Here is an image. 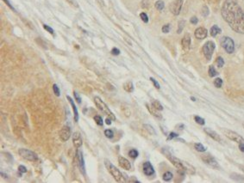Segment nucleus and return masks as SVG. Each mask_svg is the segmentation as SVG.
Here are the masks:
<instances>
[{
	"mask_svg": "<svg viewBox=\"0 0 244 183\" xmlns=\"http://www.w3.org/2000/svg\"><path fill=\"white\" fill-rule=\"evenodd\" d=\"M18 171L21 172V173H26L27 172V169L24 165H20V166L18 167Z\"/></svg>",
	"mask_w": 244,
	"mask_h": 183,
	"instance_id": "47",
	"label": "nucleus"
},
{
	"mask_svg": "<svg viewBox=\"0 0 244 183\" xmlns=\"http://www.w3.org/2000/svg\"><path fill=\"white\" fill-rule=\"evenodd\" d=\"M105 123L107 124V125H110V124H111V120L107 118V119L105 120Z\"/></svg>",
	"mask_w": 244,
	"mask_h": 183,
	"instance_id": "52",
	"label": "nucleus"
},
{
	"mask_svg": "<svg viewBox=\"0 0 244 183\" xmlns=\"http://www.w3.org/2000/svg\"><path fill=\"white\" fill-rule=\"evenodd\" d=\"M3 2H4V3H6V4H7V5H8V6L10 7V9H11V10H15V9H14L13 7H12V5H11V4H10V2H9V1H8V0H3Z\"/></svg>",
	"mask_w": 244,
	"mask_h": 183,
	"instance_id": "50",
	"label": "nucleus"
},
{
	"mask_svg": "<svg viewBox=\"0 0 244 183\" xmlns=\"http://www.w3.org/2000/svg\"><path fill=\"white\" fill-rule=\"evenodd\" d=\"M162 32L164 34H167L169 33V31H170V24H166V25H164L162 27Z\"/></svg>",
	"mask_w": 244,
	"mask_h": 183,
	"instance_id": "41",
	"label": "nucleus"
},
{
	"mask_svg": "<svg viewBox=\"0 0 244 183\" xmlns=\"http://www.w3.org/2000/svg\"><path fill=\"white\" fill-rule=\"evenodd\" d=\"M53 90H54V95L56 96V97H60V91L59 90V88L57 86L56 84H54L53 85Z\"/></svg>",
	"mask_w": 244,
	"mask_h": 183,
	"instance_id": "40",
	"label": "nucleus"
},
{
	"mask_svg": "<svg viewBox=\"0 0 244 183\" xmlns=\"http://www.w3.org/2000/svg\"><path fill=\"white\" fill-rule=\"evenodd\" d=\"M77 160H78V166L80 170L81 173L85 175L86 174V168H85V161H84L83 155L81 151H78L77 154Z\"/></svg>",
	"mask_w": 244,
	"mask_h": 183,
	"instance_id": "16",
	"label": "nucleus"
},
{
	"mask_svg": "<svg viewBox=\"0 0 244 183\" xmlns=\"http://www.w3.org/2000/svg\"><path fill=\"white\" fill-rule=\"evenodd\" d=\"M140 17H141V19L143 21L145 24H147V23H148V17H147V15L146 13H144V12H142V13H141L140 14Z\"/></svg>",
	"mask_w": 244,
	"mask_h": 183,
	"instance_id": "39",
	"label": "nucleus"
},
{
	"mask_svg": "<svg viewBox=\"0 0 244 183\" xmlns=\"http://www.w3.org/2000/svg\"><path fill=\"white\" fill-rule=\"evenodd\" d=\"M200 157L201 159L203 160L209 167H211L212 169H218L219 168L218 163L216 161L214 157L211 156V154H203V155H201Z\"/></svg>",
	"mask_w": 244,
	"mask_h": 183,
	"instance_id": "9",
	"label": "nucleus"
},
{
	"mask_svg": "<svg viewBox=\"0 0 244 183\" xmlns=\"http://www.w3.org/2000/svg\"><path fill=\"white\" fill-rule=\"evenodd\" d=\"M73 143H74V147L77 148V149L82 146L83 141H82V138H81L80 133H78V132H75V133L73 134Z\"/></svg>",
	"mask_w": 244,
	"mask_h": 183,
	"instance_id": "14",
	"label": "nucleus"
},
{
	"mask_svg": "<svg viewBox=\"0 0 244 183\" xmlns=\"http://www.w3.org/2000/svg\"><path fill=\"white\" fill-rule=\"evenodd\" d=\"M201 14H202L203 17H207L208 15H209V9H208L207 6H204L202 8Z\"/></svg>",
	"mask_w": 244,
	"mask_h": 183,
	"instance_id": "38",
	"label": "nucleus"
},
{
	"mask_svg": "<svg viewBox=\"0 0 244 183\" xmlns=\"http://www.w3.org/2000/svg\"><path fill=\"white\" fill-rule=\"evenodd\" d=\"M182 5H183V0H174V2H172L170 3L169 10L174 16H178L179 14L180 13Z\"/></svg>",
	"mask_w": 244,
	"mask_h": 183,
	"instance_id": "10",
	"label": "nucleus"
},
{
	"mask_svg": "<svg viewBox=\"0 0 244 183\" xmlns=\"http://www.w3.org/2000/svg\"><path fill=\"white\" fill-rule=\"evenodd\" d=\"M191 100H192V101H193V102H195V101H196V99H195V98H194L193 97H191Z\"/></svg>",
	"mask_w": 244,
	"mask_h": 183,
	"instance_id": "55",
	"label": "nucleus"
},
{
	"mask_svg": "<svg viewBox=\"0 0 244 183\" xmlns=\"http://www.w3.org/2000/svg\"><path fill=\"white\" fill-rule=\"evenodd\" d=\"M217 66L220 67V68H222V67L224 66V60L222 57H218V58L217 59Z\"/></svg>",
	"mask_w": 244,
	"mask_h": 183,
	"instance_id": "36",
	"label": "nucleus"
},
{
	"mask_svg": "<svg viewBox=\"0 0 244 183\" xmlns=\"http://www.w3.org/2000/svg\"><path fill=\"white\" fill-rule=\"evenodd\" d=\"M67 1H68V2H69V3H70L71 4L73 5V6L76 7V8H78V7H79V4H78V3H76L74 0H67Z\"/></svg>",
	"mask_w": 244,
	"mask_h": 183,
	"instance_id": "49",
	"label": "nucleus"
},
{
	"mask_svg": "<svg viewBox=\"0 0 244 183\" xmlns=\"http://www.w3.org/2000/svg\"><path fill=\"white\" fill-rule=\"evenodd\" d=\"M195 37L198 39V40H204V38L207 37L208 31L206 29H204L203 27H200V28H197V29L195 30Z\"/></svg>",
	"mask_w": 244,
	"mask_h": 183,
	"instance_id": "13",
	"label": "nucleus"
},
{
	"mask_svg": "<svg viewBox=\"0 0 244 183\" xmlns=\"http://www.w3.org/2000/svg\"><path fill=\"white\" fill-rule=\"evenodd\" d=\"M190 22H191V24H192L195 25V24H197V23H198V19H197L196 17H192L190 19Z\"/></svg>",
	"mask_w": 244,
	"mask_h": 183,
	"instance_id": "48",
	"label": "nucleus"
},
{
	"mask_svg": "<svg viewBox=\"0 0 244 183\" xmlns=\"http://www.w3.org/2000/svg\"><path fill=\"white\" fill-rule=\"evenodd\" d=\"M18 154L24 159L27 160V161H30V162H35V161H36L38 159L36 154L33 152L32 150H27V149H20V150H18Z\"/></svg>",
	"mask_w": 244,
	"mask_h": 183,
	"instance_id": "8",
	"label": "nucleus"
},
{
	"mask_svg": "<svg viewBox=\"0 0 244 183\" xmlns=\"http://www.w3.org/2000/svg\"><path fill=\"white\" fill-rule=\"evenodd\" d=\"M173 177H174L173 173H171V172H169V171H167V172H166V173L164 174L162 178H163V180H165V181H169V180H171L172 179H173Z\"/></svg>",
	"mask_w": 244,
	"mask_h": 183,
	"instance_id": "28",
	"label": "nucleus"
},
{
	"mask_svg": "<svg viewBox=\"0 0 244 183\" xmlns=\"http://www.w3.org/2000/svg\"><path fill=\"white\" fill-rule=\"evenodd\" d=\"M194 120H195V121L197 122V124H199V125H201V126H203V125H204V123H205V121H204V120L203 119V118H201V117L199 116H194Z\"/></svg>",
	"mask_w": 244,
	"mask_h": 183,
	"instance_id": "35",
	"label": "nucleus"
},
{
	"mask_svg": "<svg viewBox=\"0 0 244 183\" xmlns=\"http://www.w3.org/2000/svg\"><path fill=\"white\" fill-rule=\"evenodd\" d=\"M231 178L234 179L235 180H236V181H239V182H244V176L237 175V174H232Z\"/></svg>",
	"mask_w": 244,
	"mask_h": 183,
	"instance_id": "25",
	"label": "nucleus"
},
{
	"mask_svg": "<svg viewBox=\"0 0 244 183\" xmlns=\"http://www.w3.org/2000/svg\"><path fill=\"white\" fill-rule=\"evenodd\" d=\"M185 24H186V21L184 20H181L180 23H179V29L177 30V33L178 34H180L182 32V30L184 29Z\"/></svg>",
	"mask_w": 244,
	"mask_h": 183,
	"instance_id": "34",
	"label": "nucleus"
},
{
	"mask_svg": "<svg viewBox=\"0 0 244 183\" xmlns=\"http://www.w3.org/2000/svg\"><path fill=\"white\" fill-rule=\"evenodd\" d=\"M111 54H113L115 56H117V55H119L120 54V50L117 48V47H114L112 48V50H111Z\"/></svg>",
	"mask_w": 244,
	"mask_h": 183,
	"instance_id": "44",
	"label": "nucleus"
},
{
	"mask_svg": "<svg viewBox=\"0 0 244 183\" xmlns=\"http://www.w3.org/2000/svg\"><path fill=\"white\" fill-rule=\"evenodd\" d=\"M222 132L224 133V135L226 138H228L229 139L232 140V141H234L236 143L238 144H244V139L240 135V134H238L237 133H236L234 131H231L230 129H222Z\"/></svg>",
	"mask_w": 244,
	"mask_h": 183,
	"instance_id": "5",
	"label": "nucleus"
},
{
	"mask_svg": "<svg viewBox=\"0 0 244 183\" xmlns=\"http://www.w3.org/2000/svg\"><path fill=\"white\" fill-rule=\"evenodd\" d=\"M221 13L224 21L235 32L244 34V10L237 0H225Z\"/></svg>",
	"mask_w": 244,
	"mask_h": 183,
	"instance_id": "1",
	"label": "nucleus"
},
{
	"mask_svg": "<svg viewBox=\"0 0 244 183\" xmlns=\"http://www.w3.org/2000/svg\"><path fill=\"white\" fill-rule=\"evenodd\" d=\"M220 43L222 47L229 54H231L235 52V42L230 37L224 36L221 38Z\"/></svg>",
	"mask_w": 244,
	"mask_h": 183,
	"instance_id": "4",
	"label": "nucleus"
},
{
	"mask_svg": "<svg viewBox=\"0 0 244 183\" xmlns=\"http://www.w3.org/2000/svg\"><path fill=\"white\" fill-rule=\"evenodd\" d=\"M178 136H179V135H178L177 133H170V134H169V135H168V137H167V140L174 139H175V138H177Z\"/></svg>",
	"mask_w": 244,
	"mask_h": 183,
	"instance_id": "43",
	"label": "nucleus"
},
{
	"mask_svg": "<svg viewBox=\"0 0 244 183\" xmlns=\"http://www.w3.org/2000/svg\"><path fill=\"white\" fill-rule=\"evenodd\" d=\"M221 33H222V30L217 25H213L211 27V30H210V34L212 37H216L217 34H219Z\"/></svg>",
	"mask_w": 244,
	"mask_h": 183,
	"instance_id": "22",
	"label": "nucleus"
},
{
	"mask_svg": "<svg viewBox=\"0 0 244 183\" xmlns=\"http://www.w3.org/2000/svg\"><path fill=\"white\" fill-rule=\"evenodd\" d=\"M71 136V128L67 126H64L61 130L60 131V139L63 141H67L70 139Z\"/></svg>",
	"mask_w": 244,
	"mask_h": 183,
	"instance_id": "11",
	"label": "nucleus"
},
{
	"mask_svg": "<svg viewBox=\"0 0 244 183\" xmlns=\"http://www.w3.org/2000/svg\"><path fill=\"white\" fill-rule=\"evenodd\" d=\"M204 133H206L209 137H211L212 139H214L215 141H217L218 143H223V139H221V137L215 131L211 130V128H208V127L204 128Z\"/></svg>",
	"mask_w": 244,
	"mask_h": 183,
	"instance_id": "12",
	"label": "nucleus"
},
{
	"mask_svg": "<svg viewBox=\"0 0 244 183\" xmlns=\"http://www.w3.org/2000/svg\"><path fill=\"white\" fill-rule=\"evenodd\" d=\"M146 106H147V109H148V111L150 112L151 114H153V115H154V117H156V118H158V119H161V118H162V116H161V113L158 112L159 110L156 109V108H155V107H153V106H152V107L149 106L148 104H147Z\"/></svg>",
	"mask_w": 244,
	"mask_h": 183,
	"instance_id": "20",
	"label": "nucleus"
},
{
	"mask_svg": "<svg viewBox=\"0 0 244 183\" xmlns=\"http://www.w3.org/2000/svg\"><path fill=\"white\" fill-rule=\"evenodd\" d=\"M214 85L216 88H221L222 85H223V80L219 78V77L216 78V79L214 80Z\"/></svg>",
	"mask_w": 244,
	"mask_h": 183,
	"instance_id": "32",
	"label": "nucleus"
},
{
	"mask_svg": "<svg viewBox=\"0 0 244 183\" xmlns=\"http://www.w3.org/2000/svg\"><path fill=\"white\" fill-rule=\"evenodd\" d=\"M138 151L136 150H135V149H132L129 151V157H130L131 158H136L138 157Z\"/></svg>",
	"mask_w": 244,
	"mask_h": 183,
	"instance_id": "31",
	"label": "nucleus"
},
{
	"mask_svg": "<svg viewBox=\"0 0 244 183\" xmlns=\"http://www.w3.org/2000/svg\"><path fill=\"white\" fill-rule=\"evenodd\" d=\"M94 120H95V122H96V123H97L98 126H103V125H104V121H103V119H102L100 116H98V115L94 116Z\"/></svg>",
	"mask_w": 244,
	"mask_h": 183,
	"instance_id": "33",
	"label": "nucleus"
},
{
	"mask_svg": "<svg viewBox=\"0 0 244 183\" xmlns=\"http://www.w3.org/2000/svg\"><path fill=\"white\" fill-rule=\"evenodd\" d=\"M1 175H3V178H7L6 175H4V174H3V173H1Z\"/></svg>",
	"mask_w": 244,
	"mask_h": 183,
	"instance_id": "54",
	"label": "nucleus"
},
{
	"mask_svg": "<svg viewBox=\"0 0 244 183\" xmlns=\"http://www.w3.org/2000/svg\"><path fill=\"white\" fill-rule=\"evenodd\" d=\"M118 163L124 170H131V163H130V161L126 159L125 157H118Z\"/></svg>",
	"mask_w": 244,
	"mask_h": 183,
	"instance_id": "17",
	"label": "nucleus"
},
{
	"mask_svg": "<svg viewBox=\"0 0 244 183\" xmlns=\"http://www.w3.org/2000/svg\"><path fill=\"white\" fill-rule=\"evenodd\" d=\"M152 106L155 107L156 109L159 110V111H161V110H163V106L160 103V102H158V101H153V102H152Z\"/></svg>",
	"mask_w": 244,
	"mask_h": 183,
	"instance_id": "30",
	"label": "nucleus"
},
{
	"mask_svg": "<svg viewBox=\"0 0 244 183\" xmlns=\"http://www.w3.org/2000/svg\"><path fill=\"white\" fill-rule=\"evenodd\" d=\"M97 1L98 2V3H100L101 6H103V7L104 6V1H103V0H97Z\"/></svg>",
	"mask_w": 244,
	"mask_h": 183,
	"instance_id": "53",
	"label": "nucleus"
},
{
	"mask_svg": "<svg viewBox=\"0 0 244 183\" xmlns=\"http://www.w3.org/2000/svg\"><path fill=\"white\" fill-rule=\"evenodd\" d=\"M143 172L147 176H151L154 174V167L152 166L150 162H146L143 163Z\"/></svg>",
	"mask_w": 244,
	"mask_h": 183,
	"instance_id": "15",
	"label": "nucleus"
},
{
	"mask_svg": "<svg viewBox=\"0 0 244 183\" xmlns=\"http://www.w3.org/2000/svg\"><path fill=\"white\" fill-rule=\"evenodd\" d=\"M183 164H184V168L186 172H187L188 174L190 175H194L196 173V170H195V168H194L192 165H191L190 163H186V162H184L183 161Z\"/></svg>",
	"mask_w": 244,
	"mask_h": 183,
	"instance_id": "21",
	"label": "nucleus"
},
{
	"mask_svg": "<svg viewBox=\"0 0 244 183\" xmlns=\"http://www.w3.org/2000/svg\"><path fill=\"white\" fill-rule=\"evenodd\" d=\"M124 90H126V91L129 92V93L133 92V91H134V85H133L132 82H130V81L126 82V83L124 84Z\"/></svg>",
	"mask_w": 244,
	"mask_h": 183,
	"instance_id": "23",
	"label": "nucleus"
},
{
	"mask_svg": "<svg viewBox=\"0 0 244 183\" xmlns=\"http://www.w3.org/2000/svg\"><path fill=\"white\" fill-rule=\"evenodd\" d=\"M74 97H75V99H76V101H77V102L79 104H80L81 103V97H80V95L76 92V91H74Z\"/></svg>",
	"mask_w": 244,
	"mask_h": 183,
	"instance_id": "46",
	"label": "nucleus"
},
{
	"mask_svg": "<svg viewBox=\"0 0 244 183\" xmlns=\"http://www.w3.org/2000/svg\"><path fill=\"white\" fill-rule=\"evenodd\" d=\"M215 48H216V45H215L214 41H212V40H208L207 42L204 44L203 47V53H204V55L206 58V60H211Z\"/></svg>",
	"mask_w": 244,
	"mask_h": 183,
	"instance_id": "7",
	"label": "nucleus"
},
{
	"mask_svg": "<svg viewBox=\"0 0 244 183\" xmlns=\"http://www.w3.org/2000/svg\"><path fill=\"white\" fill-rule=\"evenodd\" d=\"M144 128L146 129L147 133H149V134H152V135H155L156 133H155V131H154V127H151L150 125H144L143 126Z\"/></svg>",
	"mask_w": 244,
	"mask_h": 183,
	"instance_id": "29",
	"label": "nucleus"
},
{
	"mask_svg": "<svg viewBox=\"0 0 244 183\" xmlns=\"http://www.w3.org/2000/svg\"><path fill=\"white\" fill-rule=\"evenodd\" d=\"M154 6H155V8L158 10H162L164 9V7H165V3H164L162 0H158L157 2L155 3V4H154Z\"/></svg>",
	"mask_w": 244,
	"mask_h": 183,
	"instance_id": "27",
	"label": "nucleus"
},
{
	"mask_svg": "<svg viewBox=\"0 0 244 183\" xmlns=\"http://www.w3.org/2000/svg\"><path fill=\"white\" fill-rule=\"evenodd\" d=\"M240 168H241V170L244 172V166H240Z\"/></svg>",
	"mask_w": 244,
	"mask_h": 183,
	"instance_id": "56",
	"label": "nucleus"
},
{
	"mask_svg": "<svg viewBox=\"0 0 244 183\" xmlns=\"http://www.w3.org/2000/svg\"><path fill=\"white\" fill-rule=\"evenodd\" d=\"M67 99L68 100V102H70L71 106L73 107V110H74V120H75V122H78V120H79V112H78L77 109V107L75 106V103H74V100L71 98L69 96H67Z\"/></svg>",
	"mask_w": 244,
	"mask_h": 183,
	"instance_id": "19",
	"label": "nucleus"
},
{
	"mask_svg": "<svg viewBox=\"0 0 244 183\" xmlns=\"http://www.w3.org/2000/svg\"><path fill=\"white\" fill-rule=\"evenodd\" d=\"M166 156L169 159L171 163H173V165H174L176 169L178 170V172L181 175H185L186 173V170H185L184 168V164H183V161H181L177 157H174V156H172L170 154H167L166 153Z\"/></svg>",
	"mask_w": 244,
	"mask_h": 183,
	"instance_id": "6",
	"label": "nucleus"
},
{
	"mask_svg": "<svg viewBox=\"0 0 244 183\" xmlns=\"http://www.w3.org/2000/svg\"><path fill=\"white\" fill-rule=\"evenodd\" d=\"M94 102L96 104V106L97 107V108L102 111L103 113H104L107 116H109L112 120H115V116H114L113 113L111 112L110 110V108L108 107V106L106 104L104 103V102L102 101L100 97H94Z\"/></svg>",
	"mask_w": 244,
	"mask_h": 183,
	"instance_id": "3",
	"label": "nucleus"
},
{
	"mask_svg": "<svg viewBox=\"0 0 244 183\" xmlns=\"http://www.w3.org/2000/svg\"><path fill=\"white\" fill-rule=\"evenodd\" d=\"M242 127H243V128H244V122H243V123H242Z\"/></svg>",
	"mask_w": 244,
	"mask_h": 183,
	"instance_id": "57",
	"label": "nucleus"
},
{
	"mask_svg": "<svg viewBox=\"0 0 244 183\" xmlns=\"http://www.w3.org/2000/svg\"><path fill=\"white\" fill-rule=\"evenodd\" d=\"M239 149H240V150H241V152H244V144L243 143L239 144Z\"/></svg>",
	"mask_w": 244,
	"mask_h": 183,
	"instance_id": "51",
	"label": "nucleus"
},
{
	"mask_svg": "<svg viewBox=\"0 0 244 183\" xmlns=\"http://www.w3.org/2000/svg\"><path fill=\"white\" fill-rule=\"evenodd\" d=\"M150 80H151V82L153 83V84L154 85V87H155L156 89H158V90H159V89H160V84H159V83H158L157 81L154 79V78H153V77H150Z\"/></svg>",
	"mask_w": 244,
	"mask_h": 183,
	"instance_id": "45",
	"label": "nucleus"
},
{
	"mask_svg": "<svg viewBox=\"0 0 244 183\" xmlns=\"http://www.w3.org/2000/svg\"><path fill=\"white\" fill-rule=\"evenodd\" d=\"M104 135L107 137L108 139H111V138H113L114 133L110 129H106V130L104 131Z\"/></svg>",
	"mask_w": 244,
	"mask_h": 183,
	"instance_id": "37",
	"label": "nucleus"
},
{
	"mask_svg": "<svg viewBox=\"0 0 244 183\" xmlns=\"http://www.w3.org/2000/svg\"><path fill=\"white\" fill-rule=\"evenodd\" d=\"M208 73H209V76L211 77H216V76H217V71H216V69L214 68V66H212V65H211V66L209 67V71H208Z\"/></svg>",
	"mask_w": 244,
	"mask_h": 183,
	"instance_id": "26",
	"label": "nucleus"
},
{
	"mask_svg": "<svg viewBox=\"0 0 244 183\" xmlns=\"http://www.w3.org/2000/svg\"><path fill=\"white\" fill-rule=\"evenodd\" d=\"M104 165L106 167V169L109 171V173L114 177V179L118 181V182H124L125 181V180H124V176H123V174L121 173L120 170H118L117 167H115L110 163V161L107 159L104 160Z\"/></svg>",
	"mask_w": 244,
	"mask_h": 183,
	"instance_id": "2",
	"label": "nucleus"
},
{
	"mask_svg": "<svg viewBox=\"0 0 244 183\" xmlns=\"http://www.w3.org/2000/svg\"><path fill=\"white\" fill-rule=\"evenodd\" d=\"M191 36L189 34H186L185 36L182 38V40H181V44H182V47L186 50H188L190 48L191 46Z\"/></svg>",
	"mask_w": 244,
	"mask_h": 183,
	"instance_id": "18",
	"label": "nucleus"
},
{
	"mask_svg": "<svg viewBox=\"0 0 244 183\" xmlns=\"http://www.w3.org/2000/svg\"><path fill=\"white\" fill-rule=\"evenodd\" d=\"M43 28H44V29L47 30V32H49V33L52 34H54V29H53L51 28V27L47 26V24H43Z\"/></svg>",
	"mask_w": 244,
	"mask_h": 183,
	"instance_id": "42",
	"label": "nucleus"
},
{
	"mask_svg": "<svg viewBox=\"0 0 244 183\" xmlns=\"http://www.w3.org/2000/svg\"><path fill=\"white\" fill-rule=\"evenodd\" d=\"M194 148H195V150L198 151V152H204L205 150H206V148L200 143H196L194 144Z\"/></svg>",
	"mask_w": 244,
	"mask_h": 183,
	"instance_id": "24",
	"label": "nucleus"
}]
</instances>
